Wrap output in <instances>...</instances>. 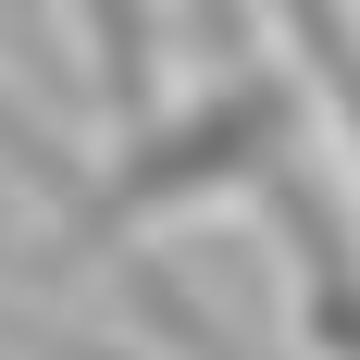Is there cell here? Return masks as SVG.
<instances>
[{"instance_id":"cell-1","label":"cell","mask_w":360,"mask_h":360,"mask_svg":"<svg viewBox=\"0 0 360 360\" xmlns=\"http://www.w3.org/2000/svg\"><path fill=\"white\" fill-rule=\"evenodd\" d=\"M311 75L261 63V50H224L186 100H149L124 112V137L63 186V236L87 261H149V236H174V224L224 212V199H261L274 174H298V149H311Z\"/></svg>"},{"instance_id":"cell-2","label":"cell","mask_w":360,"mask_h":360,"mask_svg":"<svg viewBox=\"0 0 360 360\" xmlns=\"http://www.w3.org/2000/svg\"><path fill=\"white\" fill-rule=\"evenodd\" d=\"M261 212L286 236V323H298V348L311 360H360V224H348V199L298 162V174L261 186Z\"/></svg>"},{"instance_id":"cell-3","label":"cell","mask_w":360,"mask_h":360,"mask_svg":"<svg viewBox=\"0 0 360 360\" xmlns=\"http://www.w3.org/2000/svg\"><path fill=\"white\" fill-rule=\"evenodd\" d=\"M75 37H87V75H100L112 124L162 100V0H63Z\"/></svg>"},{"instance_id":"cell-4","label":"cell","mask_w":360,"mask_h":360,"mask_svg":"<svg viewBox=\"0 0 360 360\" xmlns=\"http://www.w3.org/2000/svg\"><path fill=\"white\" fill-rule=\"evenodd\" d=\"M286 13V50H298V75H311V100L335 112V137H348V162H360V13L348 0H274Z\"/></svg>"},{"instance_id":"cell-5","label":"cell","mask_w":360,"mask_h":360,"mask_svg":"<svg viewBox=\"0 0 360 360\" xmlns=\"http://www.w3.org/2000/svg\"><path fill=\"white\" fill-rule=\"evenodd\" d=\"M0 162H13V174H25V186H50V199H63V186L87 174V162H75V137H63V124H50V112H25V100H13V87H0Z\"/></svg>"},{"instance_id":"cell-6","label":"cell","mask_w":360,"mask_h":360,"mask_svg":"<svg viewBox=\"0 0 360 360\" xmlns=\"http://www.w3.org/2000/svg\"><path fill=\"white\" fill-rule=\"evenodd\" d=\"M0 335H13V311H0Z\"/></svg>"}]
</instances>
